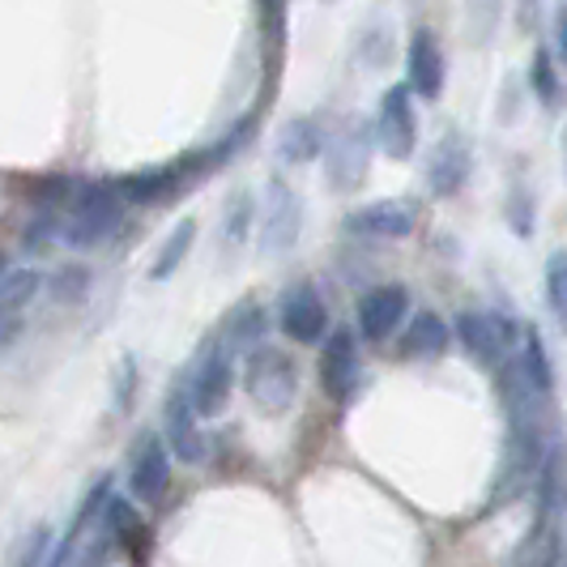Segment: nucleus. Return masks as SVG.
I'll list each match as a JSON object with an SVG mask.
<instances>
[{"instance_id":"1","label":"nucleus","mask_w":567,"mask_h":567,"mask_svg":"<svg viewBox=\"0 0 567 567\" xmlns=\"http://www.w3.org/2000/svg\"><path fill=\"white\" fill-rule=\"evenodd\" d=\"M64 223H60L56 239L73 252H90L103 248L112 239L120 223H124V200L115 193V184H73V193L64 200Z\"/></svg>"},{"instance_id":"2","label":"nucleus","mask_w":567,"mask_h":567,"mask_svg":"<svg viewBox=\"0 0 567 567\" xmlns=\"http://www.w3.org/2000/svg\"><path fill=\"white\" fill-rule=\"evenodd\" d=\"M244 384L260 414H286L299 398V363L282 346H256L244 363Z\"/></svg>"},{"instance_id":"3","label":"nucleus","mask_w":567,"mask_h":567,"mask_svg":"<svg viewBox=\"0 0 567 567\" xmlns=\"http://www.w3.org/2000/svg\"><path fill=\"white\" fill-rule=\"evenodd\" d=\"M453 338L465 346L470 359H478L483 368H499L516 354V341H520V324L512 316L495 312V308H470V312L456 316Z\"/></svg>"},{"instance_id":"4","label":"nucleus","mask_w":567,"mask_h":567,"mask_svg":"<svg viewBox=\"0 0 567 567\" xmlns=\"http://www.w3.org/2000/svg\"><path fill=\"white\" fill-rule=\"evenodd\" d=\"M299 230H303V200L282 175H274L265 184V205H260V218H256V244L265 256H286L299 244Z\"/></svg>"},{"instance_id":"5","label":"nucleus","mask_w":567,"mask_h":567,"mask_svg":"<svg viewBox=\"0 0 567 567\" xmlns=\"http://www.w3.org/2000/svg\"><path fill=\"white\" fill-rule=\"evenodd\" d=\"M188 389H193V410L197 419H218L230 405V389H235V359L218 341H209L200 350L197 363H188Z\"/></svg>"},{"instance_id":"6","label":"nucleus","mask_w":567,"mask_h":567,"mask_svg":"<svg viewBox=\"0 0 567 567\" xmlns=\"http://www.w3.org/2000/svg\"><path fill=\"white\" fill-rule=\"evenodd\" d=\"M371 137L380 142V150L389 158H410L414 154V145H419V112H414V94L401 82L384 90Z\"/></svg>"},{"instance_id":"7","label":"nucleus","mask_w":567,"mask_h":567,"mask_svg":"<svg viewBox=\"0 0 567 567\" xmlns=\"http://www.w3.org/2000/svg\"><path fill=\"white\" fill-rule=\"evenodd\" d=\"M200 419L193 410V389H188V368L171 380L167 405H163V444L167 453H175L179 461H200L205 453V440H200Z\"/></svg>"},{"instance_id":"8","label":"nucleus","mask_w":567,"mask_h":567,"mask_svg":"<svg viewBox=\"0 0 567 567\" xmlns=\"http://www.w3.org/2000/svg\"><path fill=\"white\" fill-rule=\"evenodd\" d=\"M278 324H282L286 338L299 341V346H312L329 333V308H324L316 282L303 278V282L286 286L282 299H278Z\"/></svg>"},{"instance_id":"9","label":"nucleus","mask_w":567,"mask_h":567,"mask_svg":"<svg viewBox=\"0 0 567 567\" xmlns=\"http://www.w3.org/2000/svg\"><path fill=\"white\" fill-rule=\"evenodd\" d=\"M329 145V154H324V179H329V188H338V193H354L363 179H368V167H371V128L368 124H350L346 133H338Z\"/></svg>"},{"instance_id":"10","label":"nucleus","mask_w":567,"mask_h":567,"mask_svg":"<svg viewBox=\"0 0 567 567\" xmlns=\"http://www.w3.org/2000/svg\"><path fill=\"white\" fill-rule=\"evenodd\" d=\"M171 486V453L158 431H142L128 453V491L142 504H163Z\"/></svg>"},{"instance_id":"11","label":"nucleus","mask_w":567,"mask_h":567,"mask_svg":"<svg viewBox=\"0 0 567 567\" xmlns=\"http://www.w3.org/2000/svg\"><path fill=\"white\" fill-rule=\"evenodd\" d=\"M405 90L423 103H435L444 94V48L431 27H414L405 43Z\"/></svg>"},{"instance_id":"12","label":"nucleus","mask_w":567,"mask_h":567,"mask_svg":"<svg viewBox=\"0 0 567 567\" xmlns=\"http://www.w3.org/2000/svg\"><path fill=\"white\" fill-rule=\"evenodd\" d=\"M363 380V359H359V338L350 329H333L324 333V350H320V384L333 401H350V393Z\"/></svg>"},{"instance_id":"13","label":"nucleus","mask_w":567,"mask_h":567,"mask_svg":"<svg viewBox=\"0 0 567 567\" xmlns=\"http://www.w3.org/2000/svg\"><path fill=\"white\" fill-rule=\"evenodd\" d=\"M419 227V214L414 205L405 200H371L346 214V235H359V239H405Z\"/></svg>"},{"instance_id":"14","label":"nucleus","mask_w":567,"mask_h":567,"mask_svg":"<svg viewBox=\"0 0 567 567\" xmlns=\"http://www.w3.org/2000/svg\"><path fill=\"white\" fill-rule=\"evenodd\" d=\"M405 312H410V290L405 286L398 282L371 286L368 295L359 299V333L354 338H368V341L393 338Z\"/></svg>"},{"instance_id":"15","label":"nucleus","mask_w":567,"mask_h":567,"mask_svg":"<svg viewBox=\"0 0 567 567\" xmlns=\"http://www.w3.org/2000/svg\"><path fill=\"white\" fill-rule=\"evenodd\" d=\"M470 171H474L470 145H465L461 133H449L444 142L431 150V158H426V188H431L435 197H456V193L465 188Z\"/></svg>"},{"instance_id":"16","label":"nucleus","mask_w":567,"mask_h":567,"mask_svg":"<svg viewBox=\"0 0 567 567\" xmlns=\"http://www.w3.org/2000/svg\"><path fill=\"white\" fill-rule=\"evenodd\" d=\"M265 333H269V316L265 308L256 303V299H244L239 308H230V316L223 320V333H218V346L227 350L230 359H239V354H248L256 346H265Z\"/></svg>"},{"instance_id":"17","label":"nucleus","mask_w":567,"mask_h":567,"mask_svg":"<svg viewBox=\"0 0 567 567\" xmlns=\"http://www.w3.org/2000/svg\"><path fill=\"white\" fill-rule=\"evenodd\" d=\"M449 341H453V329H449L444 316L419 312V316H410V324H405V333H401L398 354L401 359H440V354L449 350Z\"/></svg>"},{"instance_id":"18","label":"nucleus","mask_w":567,"mask_h":567,"mask_svg":"<svg viewBox=\"0 0 567 567\" xmlns=\"http://www.w3.org/2000/svg\"><path fill=\"white\" fill-rule=\"evenodd\" d=\"M512 363H516V371L525 375V384H529L538 398L550 393V384H555V368H550V354H546V346H542V333L520 329V341H516Z\"/></svg>"},{"instance_id":"19","label":"nucleus","mask_w":567,"mask_h":567,"mask_svg":"<svg viewBox=\"0 0 567 567\" xmlns=\"http://www.w3.org/2000/svg\"><path fill=\"white\" fill-rule=\"evenodd\" d=\"M324 128L316 124L312 115H299V120H290L282 128V137H278V154H282V163H312L320 158V150H324Z\"/></svg>"},{"instance_id":"20","label":"nucleus","mask_w":567,"mask_h":567,"mask_svg":"<svg viewBox=\"0 0 567 567\" xmlns=\"http://www.w3.org/2000/svg\"><path fill=\"white\" fill-rule=\"evenodd\" d=\"M193 239H197V218H184V223H175L167 239H163V248L154 256V265H150V278L154 282H167L171 274L184 265V256L193 252Z\"/></svg>"},{"instance_id":"21","label":"nucleus","mask_w":567,"mask_h":567,"mask_svg":"<svg viewBox=\"0 0 567 567\" xmlns=\"http://www.w3.org/2000/svg\"><path fill=\"white\" fill-rule=\"evenodd\" d=\"M43 290V274L39 269H9L0 282V316H22L27 303H34V295Z\"/></svg>"},{"instance_id":"22","label":"nucleus","mask_w":567,"mask_h":567,"mask_svg":"<svg viewBox=\"0 0 567 567\" xmlns=\"http://www.w3.org/2000/svg\"><path fill=\"white\" fill-rule=\"evenodd\" d=\"M529 85H534V94L542 99V107H550V112L559 107L564 82H559V64H555V56L546 48H538L534 60H529Z\"/></svg>"},{"instance_id":"23","label":"nucleus","mask_w":567,"mask_h":567,"mask_svg":"<svg viewBox=\"0 0 567 567\" xmlns=\"http://www.w3.org/2000/svg\"><path fill=\"white\" fill-rule=\"evenodd\" d=\"M252 218H256V205L248 193H239V197L227 205V218H223V239H227L230 248H239L248 235H252Z\"/></svg>"},{"instance_id":"24","label":"nucleus","mask_w":567,"mask_h":567,"mask_svg":"<svg viewBox=\"0 0 567 567\" xmlns=\"http://www.w3.org/2000/svg\"><path fill=\"white\" fill-rule=\"evenodd\" d=\"M546 303H550L555 316L567 312V256L564 252H550V260H546Z\"/></svg>"},{"instance_id":"25","label":"nucleus","mask_w":567,"mask_h":567,"mask_svg":"<svg viewBox=\"0 0 567 567\" xmlns=\"http://www.w3.org/2000/svg\"><path fill=\"white\" fill-rule=\"evenodd\" d=\"M534 205H538V200L529 197L520 184L512 188V200L504 205V209H508V223L520 230V235H529V230H534Z\"/></svg>"},{"instance_id":"26","label":"nucleus","mask_w":567,"mask_h":567,"mask_svg":"<svg viewBox=\"0 0 567 567\" xmlns=\"http://www.w3.org/2000/svg\"><path fill=\"white\" fill-rule=\"evenodd\" d=\"M133 389H137V359L124 354V359H120V375H115V405H120V410H128Z\"/></svg>"},{"instance_id":"27","label":"nucleus","mask_w":567,"mask_h":567,"mask_svg":"<svg viewBox=\"0 0 567 567\" xmlns=\"http://www.w3.org/2000/svg\"><path fill=\"white\" fill-rule=\"evenodd\" d=\"M52 290H56L60 303H78V299H82V290H85V274L73 265V269H64L56 282H52Z\"/></svg>"},{"instance_id":"28","label":"nucleus","mask_w":567,"mask_h":567,"mask_svg":"<svg viewBox=\"0 0 567 567\" xmlns=\"http://www.w3.org/2000/svg\"><path fill=\"white\" fill-rule=\"evenodd\" d=\"M22 333V316H0V350H9Z\"/></svg>"},{"instance_id":"29","label":"nucleus","mask_w":567,"mask_h":567,"mask_svg":"<svg viewBox=\"0 0 567 567\" xmlns=\"http://www.w3.org/2000/svg\"><path fill=\"white\" fill-rule=\"evenodd\" d=\"M260 9H265V22H269V30L278 34V30H282V18H286V0H260Z\"/></svg>"},{"instance_id":"30","label":"nucleus","mask_w":567,"mask_h":567,"mask_svg":"<svg viewBox=\"0 0 567 567\" xmlns=\"http://www.w3.org/2000/svg\"><path fill=\"white\" fill-rule=\"evenodd\" d=\"M4 274H9V256L0 252V282H4Z\"/></svg>"}]
</instances>
